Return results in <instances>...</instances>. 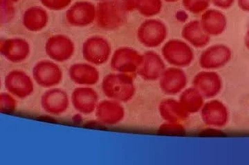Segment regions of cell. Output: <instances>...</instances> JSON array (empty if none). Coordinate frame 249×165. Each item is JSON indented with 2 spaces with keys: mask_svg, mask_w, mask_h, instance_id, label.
<instances>
[{
  "mask_svg": "<svg viewBox=\"0 0 249 165\" xmlns=\"http://www.w3.org/2000/svg\"><path fill=\"white\" fill-rule=\"evenodd\" d=\"M49 22L47 11L40 6H31L24 11L22 24L31 32H39L45 29Z\"/></svg>",
  "mask_w": 249,
  "mask_h": 165,
  "instance_id": "24",
  "label": "cell"
},
{
  "mask_svg": "<svg viewBox=\"0 0 249 165\" xmlns=\"http://www.w3.org/2000/svg\"><path fill=\"white\" fill-rule=\"evenodd\" d=\"M211 0H182L183 6L193 14H202L209 9Z\"/></svg>",
  "mask_w": 249,
  "mask_h": 165,
  "instance_id": "27",
  "label": "cell"
},
{
  "mask_svg": "<svg viewBox=\"0 0 249 165\" xmlns=\"http://www.w3.org/2000/svg\"><path fill=\"white\" fill-rule=\"evenodd\" d=\"M47 56L55 62H65L73 57L75 45L68 36L58 34L47 39L45 44Z\"/></svg>",
  "mask_w": 249,
  "mask_h": 165,
  "instance_id": "10",
  "label": "cell"
},
{
  "mask_svg": "<svg viewBox=\"0 0 249 165\" xmlns=\"http://www.w3.org/2000/svg\"><path fill=\"white\" fill-rule=\"evenodd\" d=\"M200 113L201 120L205 125L213 128H223L227 126L230 119L227 105L217 99L205 103Z\"/></svg>",
  "mask_w": 249,
  "mask_h": 165,
  "instance_id": "9",
  "label": "cell"
},
{
  "mask_svg": "<svg viewBox=\"0 0 249 165\" xmlns=\"http://www.w3.org/2000/svg\"><path fill=\"white\" fill-rule=\"evenodd\" d=\"M126 13L114 0H102L96 6V24L104 30L119 29L125 20Z\"/></svg>",
  "mask_w": 249,
  "mask_h": 165,
  "instance_id": "3",
  "label": "cell"
},
{
  "mask_svg": "<svg viewBox=\"0 0 249 165\" xmlns=\"http://www.w3.org/2000/svg\"><path fill=\"white\" fill-rule=\"evenodd\" d=\"M19 0H0V5H5V6H14L16 3H17Z\"/></svg>",
  "mask_w": 249,
  "mask_h": 165,
  "instance_id": "34",
  "label": "cell"
},
{
  "mask_svg": "<svg viewBox=\"0 0 249 165\" xmlns=\"http://www.w3.org/2000/svg\"><path fill=\"white\" fill-rule=\"evenodd\" d=\"M245 44L246 48L248 49V50H249V29L248 30H247V32H246L245 37Z\"/></svg>",
  "mask_w": 249,
  "mask_h": 165,
  "instance_id": "35",
  "label": "cell"
},
{
  "mask_svg": "<svg viewBox=\"0 0 249 165\" xmlns=\"http://www.w3.org/2000/svg\"><path fill=\"white\" fill-rule=\"evenodd\" d=\"M133 76L123 73L106 75L102 81V90L108 99L121 103L128 102L136 92Z\"/></svg>",
  "mask_w": 249,
  "mask_h": 165,
  "instance_id": "1",
  "label": "cell"
},
{
  "mask_svg": "<svg viewBox=\"0 0 249 165\" xmlns=\"http://www.w3.org/2000/svg\"><path fill=\"white\" fill-rule=\"evenodd\" d=\"M40 1L47 9L58 11L68 7L72 0H40Z\"/></svg>",
  "mask_w": 249,
  "mask_h": 165,
  "instance_id": "29",
  "label": "cell"
},
{
  "mask_svg": "<svg viewBox=\"0 0 249 165\" xmlns=\"http://www.w3.org/2000/svg\"><path fill=\"white\" fill-rule=\"evenodd\" d=\"M114 1L124 13L132 12L136 10L137 0H114Z\"/></svg>",
  "mask_w": 249,
  "mask_h": 165,
  "instance_id": "31",
  "label": "cell"
},
{
  "mask_svg": "<svg viewBox=\"0 0 249 165\" xmlns=\"http://www.w3.org/2000/svg\"><path fill=\"white\" fill-rule=\"evenodd\" d=\"M205 98L196 88H186L180 94V104L188 114H195L200 112L205 104Z\"/></svg>",
  "mask_w": 249,
  "mask_h": 165,
  "instance_id": "25",
  "label": "cell"
},
{
  "mask_svg": "<svg viewBox=\"0 0 249 165\" xmlns=\"http://www.w3.org/2000/svg\"><path fill=\"white\" fill-rule=\"evenodd\" d=\"M70 79L80 86H91L99 81L97 68L91 63H78L71 65L69 70Z\"/></svg>",
  "mask_w": 249,
  "mask_h": 165,
  "instance_id": "20",
  "label": "cell"
},
{
  "mask_svg": "<svg viewBox=\"0 0 249 165\" xmlns=\"http://www.w3.org/2000/svg\"><path fill=\"white\" fill-rule=\"evenodd\" d=\"M227 22L225 15L219 10L208 9L201 14V26L210 36L222 35L227 29Z\"/></svg>",
  "mask_w": 249,
  "mask_h": 165,
  "instance_id": "21",
  "label": "cell"
},
{
  "mask_svg": "<svg viewBox=\"0 0 249 165\" xmlns=\"http://www.w3.org/2000/svg\"><path fill=\"white\" fill-rule=\"evenodd\" d=\"M160 89L167 95L181 94L186 88L188 77L181 68L172 66L166 68L160 79Z\"/></svg>",
  "mask_w": 249,
  "mask_h": 165,
  "instance_id": "13",
  "label": "cell"
},
{
  "mask_svg": "<svg viewBox=\"0 0 249 165\" xmlns=\"http://www.w3.org/2000/svg\"><path fill=\"white\" fill-rule=\"evenodd\" d=\"M232 57L231 49L227 45L214 44L202 52L199 57V63L204 70L220 69L230 62Z\"/></svg>",
  "mask_w": 249,
  "mask_h": 165,
  "instance_id": "8",
  "label": "cell"
},
{
  "mask_svg": "<svg viewBox=\"0 0 249 165\" xmlns=\"http://www.w3.org/2000/svg\"><path fill=\"white\" fill-rule=\"evenodd\" d=\"M4 86L8 92L19 99L29 97L34 91L32 78L21 70L10 72L5 77Z\"/></svg>",
  "mask_w": 249,
  "mask_h": 165,
  "instance_id": "11",
  "label": "cell"
},
{
  "mask_svg": "<svg viewBox=\"0 0 249 165\" xmlns=\"http://www.w3.org/2000/svg\"><path fill=\"white\" fill-rule=\"evenodd\" d=\"M40 103L45 112L51 115L58 116L65 113L68 109L70 99L63 90L52 88L42 94Z\"/></svg>",
  "mask_w": 249,
  "mask_h": 165,
  "instance_id": "16",
  "label": "cell"
},
{
  "mask_svg": "<svg viewBox=\"0 0 249 165\" xmlns=\"http://www.w3.org/2000/svg\"><path fill=\"white\" fill-rule=\"evenodd\" d=\"M160 117L168 122H178L186 120L189 114L185 110L179 101L174 99H165L159 105Z\"/></svg>",
  "mask_w": 249,
  "mask_h": 165,
  "instance_id": "23",
  "label": "cell"
},
{
  "mask_svg": "<svg viewBox=\"0 0 249 165\" xmlns=\"http://www.w3.org/2000/svg\"><path fill=\"white\" fill-rule=\"evenodd\" d=\"M168 37V28L164 22L157 19L144 21L137 30V39L143 46L157 48L164 43Z\"/></svg>",
  "mask_w": 249,
  "mask_h": 165,
  "instance_id": "4",
  "label": "cell"
},
{
  "mask_svg": "<svg viewBox=\"0 0 249 165\" xmlns=\"http://www.w3.org/2000/svg\"><path fill=\"white\" fill-rule=\"evenodd\" d=\"M162 56L172 66L186 68L189 66L195 58V54L191 45L186 41L171 39L163 45Z\"/></svg>",
  "mask_w": 249,
  "mask_h": 165,
  "instance_id": "2",
  "label": "cell"
},
{
  "mask_svg": "<svg viewBox=\"0 0 249 165\" xmlns=\"http://www.w3.org/2000/svg\"><path fill=\"white\" fill-rule=\"evenodd\" d=\"M71 103L76 111L88 115L96 111L99 97L97 91L90 86H80L72 92Z\"/></svg>",
  "mask_w": 249,
  "mask_h": 165,
  "instance_id": "18",
  "label": "cell"
},
{
  "mask_svg": "<svg viewBox=\"0 0 249 165\" xmlns=\"http://www.w3.org/2000/svg\"><path fill=\"white\" fill-rule=\"evenodd\" d=\"M98 121L106 125H115L124 120V108L122 103L106 99L98 104L95 111Z\"/></svg>",
  "mask_w": 249,
  "mask_h": 165,
  "instance_id": "19",
  "label": "cell"
},
{
  "mask_svg": "<svg viewBox=\"0 0 249 165\" xmlns=\"http://www.w3.org/2000/svg\"><path fill=\"white\" fill-rule=\"evenodd\" d=\"M193 86L205 99H213L222 90V79L215 72L205 70L196 75L193 80Z\"/></svg>",
  "mask_w": 249,
  "mask_h": 165,
  "instance_id": "14",
  "label": "cell"
},
{
  "mask_svg": "<svg viewBox=\"0 0 249 165\" xmlns=\"http://www.w3.org/2000/svg\"><path fill=\"white\" fill-rule=\"evenodd\" d=\"M99 1H102V0H99Z\"/></svg>",
  "mask_w": 249,
  "mask_h": 165,
  "instance_id": "37",
  "label": "cell"
},
{
  "mask_svg": "<svg viewBox=\"0 0 249 165\" xmlns=\"http://www.w3.org/2000/svg\"><path fill=\"white\" fill-rule=\"evenodd\" d=\"M96 6L88 1L74 3L67 10V22L73 27H86L96 21Z\"/></svg>",
  "mask_w": 249,
  "mask_h": 165,
  "instance_id": "12",
  "label": "cell"
},
{
  "mask_svg": "<svg viewBox=\"0 0 249 165\" xmlns=\"http://www.w3.org/2000/svg\"><path fill=\"white\" fill-rule=\"evenodd\" d=\"M142 55L134 48L121 47L113 53L111 59V69L116 73L134 75L137 73Z\"/></svg>",
  "mask_w": 249,
  "mask_h": 165,
  "instance_id": "5",
  "label": "cell"
},
{
  "mask_svg": "<svg viewBox=\"0 0 249 165\" xmlns=\"http://www.w3.org/2000/svg\"><path fill=\"white\" fill-rule=\"evenodd\" d=\"M34 81L40 87L52 88L62 82L63 73L55 62L42 60L37 62L32 70Z\"/></svg>",
  "mask_w": 249,
  "mask_h": 165,
  "instance_id": "7",
  "label": "cell"
},
{
  "mask_svg": "<svg viewBox=\"0 0 249 165\" xmlns=\"http://www.w3.org/2000/svg\"><path fill=\"white\" fill-rule=\"evenodd\" d=\"M82 54L88 63L101 65L106 63L110 58L111 46L104 37L92 36L83 44Z\"/></svg>",
  "mask_w": 249,
  "mask_h": 165,
  "instance_id": "6",
  "label": "cell"
},
{
  "mask_svg": "<svg viewBox=\"0 0 249 165\" xmlns=\"http://www.w3.org/2000/svg\"><path fill=\"white\" fill-rule=\"evenodd\" d=\"M162 7V0H137L136 4V10L146 17H154L160 14Z\"/></svg>",
  "mask_w": 249,
  "mask_h": 165,
  "instance_id": "26",
  "label": "cell"
},
{
  "mask_svg": "<svg viewBox=\"0 0 249 165\" xmlns=\"http://www.w3.org/2000/svg\"><path fill=\"white\" fill-rule=\"evenodd\" d=\"M17 107V101L15 96L9 92H2L0 94V108L1 112H11Z\"/></svg>",
  "mask_w": 249,
  "mask_h": 165,
  "instance_id": "28",
  "label": "cell"
},
{
  "mask_svg": "<svg viewBox=\"0 0 249 165\" xmlns=\"http://www.w3.org/2000/svg\"><path fill=\"white\" fill-rule=\"evenodd\" d=\"M181 36L187 43L196 48H204L211 41V36L206 33L198 20L187 23L183 26Z\"/></svg>",
  "mask_w": 249,
  "mask_h": 165,
  "instance_id": "22",
  "label": "cell"
},
{
  "mask_svg": "<svg viewBox=\"0 0 249 165\" xmlns=\"http://www.w3.org/2000/svg\"><path fill=\"white\" fill-rule=\"evenodd\" d=\"M0 51L7 61L18 63L25 61L29 57L31 47L25 39L16 37L1 40Z\"/></svg>",
  "mask_w": 249,
  "mask_h": 165,
  "instance_id": "17",
  "label": "cell"
},
{
  "mask_svg": "<svg viewBox=\"0 0 249 165\" xmlns=\"http://www.w3.org/2000/svg\"><path fill=\"white\" fill-rule=\"evenodd\" d=\"M165 69V62L157 52L150 50L142 54L137 74L145 81H157Z\"/></svg>",
  "mask_w": 249,
  "mask_h": 165,
  "instance_id": "15",
  "label": "cell"
},
{
  "mask_svg": "<svg viewBox=\"0 0 249 165\" xmlns=\"http://www.w3.org/2000/svg\"><path fill=\"white\" fill-rule=\"evenodd\" d=\"M211 2L221 9H229L232 7L235 0H211Z\"/></svg>",
  "mask_w": 249,
  "mask_h": 165,
  "instance_id": "32",
  "label": "cell"
},
{
  "mask_svg": "<svg viewBox=\"0 0 249 165\" xmlns=\"http://www.w3.org/2000/svg\"><path fill=\"white\" fill-rule=\"evenodd\" d=\"M237 5L242 11L249 12V0H237Z\"/></svg>",
  "mask_w": 249,
  "mask_h": 165,
  "instance_id": "33",
  "label": "cell"
},
{
  "mask_svg": "<svg viewBox=\"0 0 249 165\" xmlns=\"http://www.w3.org/2000/svg\"><path fill=\"white\" fill-rule=\"evenodd\" d=\"M165 1L168 3H173L176 2V1H178V0H164Z\"/></svg>",
  "mask_w": 249,
  "mask_h": 165,
  "instance_id": "36",
  "label": "cell"
},
{
  "mask_svg": "<svg viewBox=\"0 0 249 165\" xmlns=\"http://www.w3.org/2000/svg\"><path fill=\"white\" fill-rule=\"evenodd\" d=\"M160 132L170 134L182 133L184 132V127L181 123L178 122H165L164 125L160 127Z\"/></svg>",
  "mask_w": 249,
  "mask_h": 165,
  "instance_id": "30",
  "label": "cell"
}]
</instances>
